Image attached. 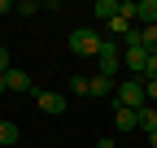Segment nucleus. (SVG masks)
Listing matches in <instances>:
<instances>
[{
  "label": "nucleus",
  "instance_id": "1",
  "mask_svg": "<svg viewBox=\"0 0 157 148\" xmlns=\"http://www.w3.org/2000/svg\"><path fill=\"white\" fill-rule=\"evenodd\" d=\"M101 44H105V35L96 31V26H74V31H70V48L78 52V57H96Z\"/></svg>",
  "mask_w": 157,
  "mask_h": 148
},
{
  "label": "nucleus",
  "instance_id": "2",
  "mask_svg": "<svg viewBox=\"0 0 157 148\" xmlns=\"http://www.w3.org/2000/svg\"><path fill=\"white\" fill-rule=\"evenodd\" d=\"M118 70H122V44H118V39H105L101 52H96V74L118 79Z\"/></svg>",
  "mask_w": 157,
  "mask_h": 148
},
{
  "label": "nucleus",
  "instance_id": "3",
  "mask_svg": "<svg viewBox=\"0 0 157 148\" xmlns=\"http://www.w3.org/2000/svg\"><path fill=\"white\" fill-rule=\"evenodd\" d=\"M113 100L127 105V109H144V105H148V96H144V79H140V83H118Z\"/></svg>",
  "mask_w": 157,
  "mask_h": 148
},
{
  "label": "nucleus",
  "instance_id": "4",
  "mask_svg": "<svg viewBox=\"0 0 157 148\" xmlns=\"http://www.w3.org/2000/svg\"><path fill=\"white\" fill-rule=\"evenodd\" d=\"M35 105H39V113H66V91H35Z\"/></svg>",
  "mask_w": 157,
  "mask_h": 148
},
{
  "label": "nucleus",
  "instance_id": "5",
  "mask_svg": "<svg viewBox=\"0 0 157 148\" xmlns=\"http://www.w3.org/2000/svg\"><path fill=\"white\" fill-rule=\"evenodd\" d=\"M122 65L144 79V70H148V48H122Z\"/></svg>",
  "mask_w": 157,
  "mask_h": 148
},
{
  "label": "nucleus",
  "instance_id": "6",
  "mask_svg": "<svg viewBox=\"0 0 157 148\" xmlns=\"http://www.w3.org/2000/svg\"><path fill=\"white\" fill-rule=\"evenodd\" d=\"M135 22L140 26H157V0H135Z\"/></svg>",
  "mask_w": 157,
  "mask_h": 148
},
{
  "label": "nucleus",
  "instance_id": "7",
  "mask_svg": "<svg viewBox=\"0 0 157 148\" xmlns=\"http://www.w3.org/2000/svg\"><path fill=\"white\" fill-rule=\"evenodd\" d=\"M113 126H118V131H135V126H140V118H135V109L118 105V109H113Z\"/></svg>",
  "mask_w": 157,
  "mask_h": 148
},
{
  "label": "nucleus",
  "instance_id": "8",
  "mask_svg": "<svg viewBox=\"0 0 157 148\" xmlns=\"http://www.w3.org/2000/svg\"><path fill=\"white\" fill-rule=\"evenodd\" d=\"M5 79H9V91H35V79H31L26 70H9Z\"/></svg>",
  "mask_w": 157,
  "mask_h": 148
},
{
  "label": "nucleus",
  "instance_id": "9",
  "mask_svg": "<svg viewBox=\"0 0 157 148\" xmlns=\"http://www.w3.org/2000/svg\"><path fill=\"white\" fill-rule=\"evenodd\" d=\"M87 83H92V96H113L118 91V83L105 79V74H87Z\"/></svg>",
  "mask_w": 157,
  "mask_h": 148
},
{
  "label": "nucleus",
  "instance_id": "10",
  "mask_svg": "<svg viewBox=\"0 0 157 148\" xmlns=\"http://www.w3.org/2000/svg\"><path fill=\"white\" fill-rule=\"evenodd\" d=\"M92 13H96V22H113L118 17V0H96Z\"/></svg>",
  "mask_w": 157,
  "mask_h": 148
},
{
  "label": "nucleus",
  "instance_id": "11",
  "mask_svg": "<svg viewBox=\"0 0 157 148\" xmlns=\"http://www.w3.org/2000/svg\"><path fill=\"white\" fill-rule=\"evenodd\" d=\"M135 118H140V131H157V105H144V109H135Z\"/></svg>",
  "mask_w": 157,
  "mask_h": 148
},
{
  "label": "nucleus",
  "instance_id": "12",
  "mask_svg": "<svg viewBox=\"0 0 157 148\" xmlns=\"http://www.w3.org/2000/svg\"><path fill=\"white\" fill-rule=\"evenodd\" d=\"M17 139H22V131H17V122H0V148H13Z\"/></svg>",
  "mask_w": 157,
  "mask_h": 148
},
{
  "label": "nucleus",
  "instance_id": "13",
  "mask_svg": "<svg viewBox=\"0 0 157 148\" xmlns=\"http://www.w3.org/2000/svg\"><path fill=\"white\" fill-rule=\"evenodd\" d=\"M70 96H78V100H83V96H92V83H87V74H74V79H70Z\"/></svg>",
  "mask_w": 157,
  "mask_h": 148
},
{
  "label": "nucleus",
  "instance_id": "14",
  "mask_svg": "<svg viewBox=\"0 0 157 148\" xmlns=\"http://www.w3.org/2000/svg\"><path fill=\"white\" fill-rule=\"evenodd\" d=\"M140 31H144V48L157 52V26H140Z\"/></svg>",
  "mask_w": 157,
  "mask_h": 148
},
{
  "label": "nucleus",
  "instance_id": "15",
  "mask_svg": "<svg viewBox=\"0 0 157 148\" xmlns=\"http://www.w3.org/2000/svg\"><path fill=\"white\" fill-rule=\"evenodd\" d=\"M13 13H39V5L35 0H22V5H13Z\"/></svg>",
  "mask_w": 157,
  "mask_h": 148
},
{
  "label": "nucleus",
  "instance_id": "16",
  "mask_svg": "<svg viewBox=\"0 0 157 148\" xmlns=\"http://www.w3.org/2000/svg\"><path fill=\"white\" fill-rule=\"evenodd\" d=\"M144 96H148V105L157 100V79H144Z\"/></svg>",
  "mask_w": 157,
  "mask_h": 148
},
{
  "label": "nucleus",
  "instance_id": "17",
  "mask_svg": "<svg viewBox=\"0 0 157 148\" xmlns=\"http://www.w3.org/2000/svg\"><path fill=\"white\" fill-rule=\"evenodd\" d=\"M144 79H157V52H148V70H144Z\"/></svg>",
  "mask_w": 157,
  "mask_h": 148
},
{
  "label": "nucleus",
  "instance_id": "18",
  "mask_svg": "<svg viewBox=\"0 0 157 148\" xmlns=\"http://www.w3.org/2000/svg\"><path fill=\"white\" fill-rule=\"evenodd\" d=\"M13 65H9V48H0V74H9Z\"/></svg>",
  "mask_w": 157,
  "mask_h": 148
},
{
  "label": "nucleus",
  "instance_id": "19",
  "mask_svg": "<svg viewBox=\"0 0 157 148\" xmlns=\"http://www.w3.org/2000/svg\"><path fill=\"white\" fill-rule=\"evenodd\" d=\"M5 91H9V79H5V74H0V96H5Z\"/></svg>",
  "mask_w": 157,
  "mask_h": 148
},
{
  "label": "nucleus",
  "instance_id": "20",
  "mask_svg": "<svg viewBox=\"0 0 157 148\" xmlns=\"http://www.w3.org/2000/svg\"><path fill=\"white\" fill-rule=\"evenodd\" d=\"M0 13H13V5H9V0H0Z\"/></svg>",
  "mask_w": 157,
  "mask_h": 148
},
{
  "label": "nucleus",
  "instance_id": "21",
  "mask_svg": "<svg viewBox=\"0 0 157 148\" xmlns=\"http://www.w3.org/2000/svg\"><path fill=\"white\" fill-rule=\"evenodd\" d=\"M96 148H118V144H113V139H101V144H96Z\"/></svg>",
  "mask_w": 157,
  "mask_h": 148
},
{
  "label": "nucleus",
  "instance_id": "22",
  "mask_svg": "<svg viewBox=\"0 0 157 148\" xmlns=\"http://www.w3.org/2000/svg\"><path fill=\"white\" fill-rule=\"evenodd\" d=\"M148 148H157V131H148Z\"/></svg>",
  "mask_w": 157,
  "mask_h": 148
}]
</instances>
